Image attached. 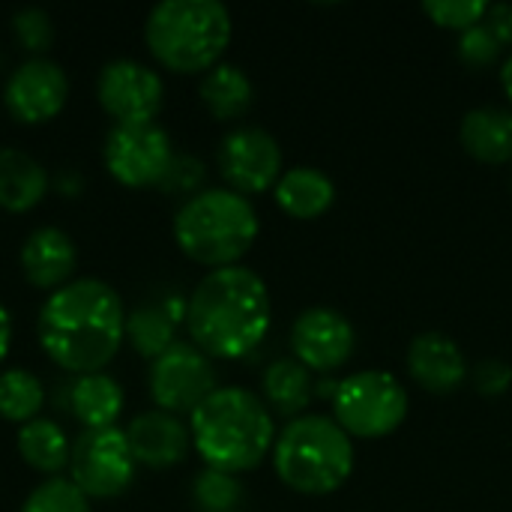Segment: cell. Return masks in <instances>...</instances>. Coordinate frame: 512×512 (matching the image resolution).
Segmentation results:
<instances>
[{"label": "cell", "instance_id": "obj_7", "mask_svg": "<svg viewBox=\"0 0 512 512\" xmlns=\"http://www.w3.org/2000/svg\"><path fill=\"white\" fill-rule=\"evenodd\" d=\"M408 417V390L381 369L354 372L336 381L333 420L348 438H387Z\"/></svg>", "mask_w": 512, "mask_h": 512}, {"label": "cell", "instance_id": "obj_22", "mask_svg": "<svg viewBox=\"0 0 512 512\" xmlns=\"http://www.w3.org/2000/svg\"><path fill=\"white\" fill-rule=\"evenodd\" d=\"M261 390H264V405L273 408L282 417H303L309 408L315 387H312V372L297 363L294 357L273 360L264 375H261Z\"/></svg>", "mask_w": 512, "mask_h": 512}, {"label": "cell", "instance_id": "obj_29", "mask_svg": "<svg viewBox=\"0 0 512 512\" xmlns=\"http://www.w3.org/2000/svg\"><path fill=\"white\" fill-rule=\"evenodd\" d=\"M12 33L30 57H45V51L54 42V24L51 15L39 6H21L12 12Z\"/></svg>", "mask_w": 512, "mask_h": 512}, {"label": "cell", "instance_id": "obj_28", "mask_svg": "<svg viewBox=\"0 0 512 512\" xmlns=\"http://www.w3.org/2000/svg\"><path fill=\"white\" fill-rule=\"evenodd\" d=\"M21 512H90V498L69 477H48L27 495Z\"/></svg>", "mask_w": 512, "mask_h": 512}, {"label": "cell", "instance_id": "obj_27", "mask_svg": "<svg viewBox=\"0 0 512 512\" xmlns=\"http://www.w3.org/2000/svg\"><path fill=\"white\" fill-rule=\"evenodd\" d=\"M192 501L198 512H240L246 504V489L234 474L204 468L192 480Z\"/></svg>", "mask_w": 512, "mask_h": 512}, {"label": "cell", "instance_id": "obj_15", "mask_svg": "<svg viewBox=\"0 0 512 512\" xmlns=\"http://www.w3.org/2000/svg\"><path fill=\"white\" fill-rule=\"evenodd\" d=\"M123 432H126L135 462L144 468H153V471L180 465L192 447L189 426L180 417L159 411V408L141 411L138 417H132V423Z\"/></svg>", "mask_w": 512, "mask_h": 512}, {"label": "cell", "instance_id": "obj_3", "mask_svg": "<svg viewBox=\"0 0 512 512\" xmlns=\"http://www.w3.org/2000/svg\"><path fill=\"white\" fill-rule=\"evenodd\" d=\"M189 435L207 468L234 477L255 471L276 444L270 408L243 387H216L189 414Z\"/></svg>", "mask_w": 512, "mask_h": 512}, {"label": "cell", "instance_id": "obj_2", "mask_svg": "<svg viewBox=\"0 0 512 512\" xmlns=\"http://www.w3.org/2000/svg\"><path fill=\"white\" fill-rule=\"evenodd\" d=\"M273 303L264 279L237 264L210 270L186 303L192 345L210 360H243L270 333Z\"/></svg>", "mask_w": 512, "mask_h": 512}, {"label": "cell", "instance_id": "obj_11", "mask_svg": "<svg viewBox=\"0 0 512 512\" xmlns=\"http://www.w3.org/2000/svg\"><path fill=\"white\" fill-rule=\"evenodd\" d=\"M96 99L114 123H156L165 105V84L153 66L117 57L99 69Z\"/></svg>", "mask_w": 512, "mask_h": 512}, {"label": "cell", "instance_id": "obj_34", "mask_svg": "<svg viewBox=\"0 0 512 512\" xmlns=\"http://www.w3.org/2000/svg\"><path fill=\"white\" fill-rule=\"evenodd\" d=\"M483 24L495 33V39L507 48L512 45V3H495L489 6Z\"/></svg>", "mask_w": 512, "mask_h": 512}, {"label": "cell", "instance_id": "obj_12", "mask_svg": "<svg viewBox=\"0 0 512 512\" xmlns=\"http://www.w3.org/2000/svg\"><path fill=\"white\" fill-rule=\"evenodd\" d=\"M216 165L231 192L261 195L282 177V147L261 126H237L219 141Z\"/></svg>", "mask_w": 512, "mask_h": 512}, {"label": "cell", "instance_id": "obj_18", "mask_svg": "<svg viewBox=\"0 0 512 512\" xmlns=\"http://www.w3.org/2000/svg\"><path fill=\"white\" fill-rule=\"evenodd\" d=\"M459 141L477 162L507 165L512 162V111L495 105L468 111L459 126Z\"/></svg>", "mask_w": 512, "mask_h": 512}, {"label": "cell", "instance_id": "obj_20", "mask_svg": "<svg viewBox=\"0 0 512 512\" xmlns=\"http://www.w3.org/2000/svg\"><path fill=\"white\" fill-rule=\"evenodd\" d=\"M273 195L291 219H318L333 207L336 186L324 171L300 165L282 171L279 183L273 186Z\"/></svg>", "mask_w": 512, "mask_h": 512}, {"label": "cell", "instance_id": "obj_25", "mask_svg": "<svg viewBox=\"0 0 512 512\" xmlns=\"http://www.w3.org/2000/svg\"><path fill=\"white\" fill-rule=\"evenodd\" d=\"M126 342L150 363L174 345V315L159 303H141L126 312Z\"/></svg>", "mask_w": 512, "mask_h": 512}, {"label": "cell", "instance_id": "obj_16", "mask_svg": "<svg viewBox=\"0 0 512 512\" xmlns=\"http://www.w3.org/2000/svg\"><path fill=\"white\" fill-rule=\"evenodd\" d=\"M18 264H21V276L27 279V285L51 294L72 282V273L78 267V249L63 228L39 225L21 243Z\"/></svg>", "mask_w": 512, "mask_h": 512}, {"label": "cell", "instance_id": "obj_8", "mask_svg": "<svg viewBox=\"0 0 512 512\" xmlns=\"http://www.w3.org/2000/svg\"><path fill=\"white\" fill-rule=\"evenodd\" d=\"M135 456L129 450L126 432L111 429H84L69 453V480L93 501H108L123 495L135 480Z\"/></svg>", "mask_w": 512, "mask_h": 512}, {"label": "cell", "instance_id": "obj_13", "mask_svg": "<svg viewBox=\"0 0 512 512\" xmlns=\"http://www.w3.org/2000/svg\"><path fill=\"white\" fill-rule=\"evenodd\" d=\"M69 99V75L51 57H27L3 84L6 111L27 126L54 120Z\"/></svg>", "mask_w": 512, "mask_h": 512}, {"label": "cell", "instance_id": "obj_1", "mask_svg": "<svg viewBox=\"0 0 512 512\" xmlns=\"http://www.w3.org/2000/svg\"><path fill=\"white\" fill-rule=\"evenodd\" d=\"M36 336L54 366L78 378L102 372L126 342L123 300L102 279H72L45 297Z\"/></svg>", "mask_w": 512, "mask_h": 512}, {"label": "cell", "instance_id": "obj_19", "mask_svg": "<svg viewBox=\"0 0 512 512\" xmlns=\"http://www.w3.org/2000/svg\"><path fill=\"white\" fill-rule=\"evenodd\" d=\"M48 192V171L18 147H0V210L27 213Z\"/></svg>", "mask_w": 512, "mask_h": 512}, {"label": "cell", "instance_id": "obj_31", "mask_svg": "<svg viewBox=\"0 0 512 512\" xmlns=\"http://www.w3.org/2000/svg\"><path fill=\"white\" fill-rule=\"evenodd\" d=\"M504 45L495 39V33L486 24H477L465 33H459V60L471 69L492 66L501 57Z\"/></svg>", "mask_w": 512, "mask_h": 512}, {"label": "cell", "instance_id": "obj_21", "mask_svg": "<svg viewBox=\"0 0 512 512\" xmlns=\"http://www.w3.org/2000/svg\"><path fill=\"white\" fill-rule=\"evenodd\" d=\"M69 411L84 429H111L123 414V387L105 375H81L69 387Z\"/></svg>", "mask_w": 512, "mask_h": 512}, {"label": "cell", "instance_id": "obj_26", "mask_svg": "<svg viewBox=\"0 0 512 512\" xmlns=\"http://www.w3.org/2000/svg\"><path fill=\"white\" fill-rule=\"evenodd\" d=\"M45 405L42 381L27 369H6L0 372V417L6 423H30L39 417Z\"/></svg>", "mask_w": 512, "mask_h": 512}, {"label": "cell", "instance_id": "obj_32", "mask_svg": "<svg viewBox=\"0 0 512 512\" xmlns=\"http://www.w3.org/2000/svg\"><path fill=\"white\" fill-rule=\"evenodd\" d=\"M204 177H207V171H204V162L201 159H195V156H177L174 153V159H171V165H168L159 189L168 192V195H186V201H189L192 195L201 192Z\"/></svg>", "mask_w": 512, "mask_h": 512}, {"label": "cell", "instance_id": "obj_17", "mask_svg": "<svg viewBox=\"0 0 512 512\" xmlns=\"http://www.w3.org/2000/svg\"><path fill=\"white\" fill-rule=\"evenodd\" d=\"M408 372L426 393L447 396L465 384L468 363L462 348L450 336L429 330L414 336V342L408 345Z\"/></svg>", "mask_w": 512, "mask_h": 512}, {"label": "cell", "instance_id": "obj_30", "mask_svg": "<svg viewBox=\"0 0 512 512\" xmlns=\"http://www.w3.org/2000/svg\"><path fill=\"white\" fill-rule=\"evenodd\" d=\"M423 12L438 27L465 33V30L483 24V18L489 12V3L486 0H426L423 3Z\"/></svg>", "mask_w": 512, "mask_h": 512}, {"label": "cell", "instance_id": "obj_4", "mask_svg": "<svg viewBox=\"0 0 512 512\" xmlns=\"http://www.w3.org/2000/svg\"><path fill=\"white\" fill-rule=\"evenodd\" d=\"M231 12L219 0H162L147 12L144 42L177 75L210 72L231 45Z\"/></svg>", "mask_w": 512, "mask_h": 512}, {"label": "cell", "instance_id": "obj_5", "mask_svg": "<svg viewBox=\"0 0 512 512\" xmlns=\"http://www.w3.org/2000/svg\"><path fill=\"white\" fill-rule=\"evenodd\" d=\"M261 231L258 213L246 195L231 189H201L180 204L174 216V240L180 252L207 267L225 270L255 246Z\"/></svg>", "mask_w": 512, "mask_h": 512}, {"label": "cell", "instance_id": "obj_6", "mask_svg": "<svg viewBox=\"0 0 512 512\" xmlns=\"http://www.w3.org/2000/svg\"><path fill=\"white\" fill-rule=\"evenodd\" d=\"M273 468L291 492L330 495L354 471V444L336 420L303 414L276 435Z\"/></svg>", "mask_w": 512, "mask_h": 512}, {"label": "cell", "instance_id": "obj_36", "mask_svg": "<svg viewBox=\"0 0 512 512\" xmlns=\"http://www.w3.org/2000/svg\"><path fill=\"white\" fill-rule=\"evenodd\" d=\"M501 84H504V93L510 96V102H512V57L501 66Z\"/></svg>", "mask_w": 512, "mask_h": 512}, {"label": "cell", "instance_id": "obj_33", "mask_svg": "<svg viewBox=\"0 0 512 512\" xmlns=\"http://www.w3.org/2000/svg\"><path fill=\"white\" fill-rule=\"evenodd\" d=\"M474 387L480 396H504L512 387V366L501 357L480 360L474 369Z\"/></svg>", "mask_w": 512, "mask_h": 512}, {"label": "cell", "instance_id": "obj_14", "mask_svg": "<svg viewBox=\"0 0 512 512\" xmlns=\"http://www.w3.org/2000/svg\"><path fill=\"white\" fill-rule=\"evenodd\" d=\"M294 360L309 372H336L342 369L357 348V336L351 321L327 306L306 309L291 327Z\"/></svg>", "mask_w": 512, "mask_h": 512}, {"label": "cell", "instance_id": "obj_10", "mask_svg": "<svg viewBox=\"0 0 512 512\" xmlns=\"http://www.w3.org/2000/svg\"><path fill=\"white\" fill-rule=\"evenodd\" d=\"M216 390L213 360L192 342H174L150 363V396L159 411L192 414Z\"/></svg>", "mask_w": 512, "mask_h": 512}, {"label": "cell", "instance_id": "obj_24", "mask_svg": "<svg viewBox=\"0 0 512 512\" xmlns=\"http://www.w3.org/2000/svg\"><path fill=\"white\" fill-rule=\"evenodd\" d=\"M15 447H18V456L39 474L60 477V471L69 468V453H72L69 438L60 429V423H54L48 417H36V420L24 423L18 429Z\"/></svg>", "mask_w": 512, "mask_h": 512}, {"label": "cell", "instance_id": "obj_9", "mask_svg": "<svg viewBox=\"0 0 512 512\" xmlns=\"http://www.w3.org/2000/svg\"><path fill=\"white\" fill-rule=\"evenodd\" d=\"M102 159L108 174L129 189L159 186L174 159L171 135L159 123H114Z\"/></svg>", "mask_w": 512, "mask_h": 512}, {"label": "cell", "instance_id": "obj_35", "mask_svg": "<svg viewBox=\"0 0 512 512\" xmlns=\"http://www.w3.org/2000/svg\"><path fill=\"white\" fill-rule=\"evenodd\" d=\"M9 348H12V315H9L6 306L0 303V363L6 360Z\"/></svg>", "mask_w": 512, "mask_h": 512}, {"label": "cell", "instance_id": "obj_23", "mask_svg": "<svg viewBox=\"0 0 512 512\" xmlns=\"http://www.w3.org/2000/svg\"><path fill=\"white\" fill-rule=\"evenodd\" d=\"M198 96H201L204 108L210 111V117H216V120H240L255 102V87H252L249 75L240 66L219 63L210 72H204Z\"/></svg>", "mask_w": 512, "mask_h": 512}]
</instances>
